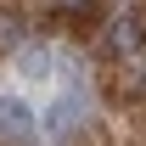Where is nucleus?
I'll use <instances>...</instances> for the list:
<instances>
[{"label": "nucleus", "mask_w": 146, "mask_h": 146, "mask_svg": "<svg viewBox=\"0 0 146 146\" xmlns=\"http://www.w3.org/2000/svg\"><path fill=\"white\" fill-rule=\"evenodd\" d=\"M79 124H84V101H79V90H62L51 101V112H45V135L51 141H68Z\"/></svg>", "instance_id": "f257e3e1"}, {"label": "nucleus", "mask_w": 146, "mask_h": 146, "mask_svg": "<svg viewBox=\"0 0 146 146\" xmlns=\"http://www.w3.org/2000/svg\"><path fill=\"white\" fill-rule=\"evenodd\" d=\"M141 39H146V17L141 11H118V17L107 23V51L112 56H135Z\"/></svg>", "instance_id": "f03ea898"}, {"label": "nucleus", "mask_w": 146, "mask_h": 146, "mask_svg": "<svg viewBox=\"0 0 146 146\" xmlns=\"http://www.w3.org/2000/svg\"><path fill=\"white\" fill-rule=\"evenodd\" d=\"M0 135H6V141H34V135H39L34 107L17 101V96H0Z\"/></svg>", "instance_id": "7ed1b4c3"}, {"label": "nucleus", "mask_w": 146, "mask_h": 146, "mask_svg": "<svg viewBox=\"0 0 146 146\" xmlns=\"http://www.w3.org/2000/svg\"><path fill=\"white\" fill-rule=\"evenodd\" d=\"M23 45H28V23L17 11H0V56H17Z\"/></svg>", "instance_id": "20e7f679"}, {"label": "nucleus", "mask_w": 146, "mask_h": 146, "mask_svg": "<svg viewBox=\"0 0 146 146\" xmlns=\"http://www.w3.org/2000/svg\"><path fill=\"white\" fill-rule=\"evenodd\" d=\"M17 73L23 79H51V51L45 45H23L17 51Z\"/></svg>", "instance_id": "39448f33"}, {"label": "nucleus", "mask_w": 146, "mask_h": 146, "mask_svg": "<svg viewBox=\"0 0 146 146\" xmlns=\"http://www.w3.org/2000/svg\"><path fill=\"white\" fill-rule=\"evenodd\" d=\"M51 11H56V17H68L73 28H79V23H90V11H96V0H51Z\"/></svg>", "instance_id": "423d86ee"}]
</instances>
